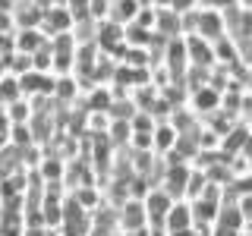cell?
<instances>
[{
  "mask_svg": "<svg viewBox=\"0 0 252 236\" xmlns=\"http://www.w3.org/2000/svg\"><path fill=\"white\" fill-rule=\"evenodd\" d=\"M173 202H177V199H173L164 186H152V189H148V195L142 199V205H145V217H148V230H152V233H158V236L167 233V230H164V220H167V211H170Z\"/></svg>",
  "mask_w": 252,
  "mask_h": 236,
  "instance_id": "cell-1",
  "label": "cell"
},
{
  "mask_svg": "<svg viewBox=\"0 0 252 236\" xmlns=\"http://www.w3.org/2000/svg\"><path fill=\"white\" fill-rule=\"evenodd\" d=\"M117 224H120V233L139 236L148 230V217H145V205L142 199H126L123 205H117Z\"/></svg>",
  "mask_w": 252,
  "mask_h": 236,
  "instance_id": "cell-2",
  "label": "cell"
},
{
  "mask_svg": "<svg viewBox=\"0 0 252 236\" xmlns=\"http://www.w3.org/2000/svg\"><path fill=\"white\" fill-rule=\"evenodd\" d=\"M220 104H224V91L215 88V85H202V88H192L186 98V107L192 110L195 117H215L220 114Z\"/></svg>",
  "mask_w": 252,
  "mask_h": 236,
  "instance_id": "cell-3",
  "label": "cell"
},
{
  "mask_svg": "<svg viewBox=\"0 0 252 236\" xmlns=\"http://www.w3.org/2000/svg\"><path fill=\"white\" fill-rule=\"evenodd\" d=\"M19 85H22V98L29 101H38V98H54V88H57V76L54 73H32L19 76Z\"/></svg>",
  "mask_w": 252,
  "mask_h": 236,
  "instance_id": "cell-4",
  "label": "cell"
},
{
  "mask_svg": "<svg viewBox=\"0 0 252 236\" xmlns=\"http://www.w3.org/2000/svg\"><path fill=\"white\" fill-rule=\"evenodd\" d=\"M76 26V16L69 6H47L44 10V19H41V31L47 38H57V35H69Z\"/></svg>",
  "mask_w": 252,
  "mask_h": 236,
  "instance_id": "cell-5",
  "label": "cell"
},
{
  "mask_svg": "<svg viewBox=\"0 0 252 236\" xmlns=\"http://www.w3.org/2000/svg\"><path fill=\"white\" fill-rule=\"evenodd\" d=\"M195 227V214H192V202L189 199H177L167 211V220H164V230L167 233H180V230H192Z\"/></svg>",
  "mask_w": 252,
  "mask_h": 236,
  "instance_id": "cell-6",
  "label": "cell"
},
{
  "mask_svg": "<svg viewBox=\"0 0 252 236\" xmlns=\"http://www.w3.org/2000/svg\"><path fill=\"white\" fill-rule=\"evenodd\" d=\"M177 142H180V129H177V126H173L170 120H158V126H155V154L158 157L173 154Z\"/></svg>",
  "mask_w": 252,
  "mask_h": 236,
  "instance_id": "cell-7",
  "label": "cell"
},
{
  "mask_svg": "<svg viewBox=\"0 0 252 236\" xmlns=\"http://www.w3.org/2000/svg\"><path fill=\"white\" fill-rule=\"evenodd\" d=\"M35 170L44 183H63V177H66V161H63L57 151H44L41 164H38Z\"/></svg>",
  "mask_w": 252,
  "mask_h": 236,
  "instance_id": "cell-8",
  "label": "cell"
},
{
  "mask_svg": "<svg viewBox=\"0 0 252 236\" xmlns=\"http://www.w3.org/2000/svg\"><path fill=\"white\" fill-rule=\"evenodd\" d=\"M51 41L41 29H16V54H38L41 47Z\"/></svg>",
  "mask_w": 252,
  "mask_h": 236,
  "instance_id": "cell-9",
  "label": "cell"
},
{
  "mask_svg": "<svg viewBox=\"0 0 252 236\" xmlns=\"http://www.w3.org/2000/svg\"><path fill=\"white\" fill-rule=\"evenodd\" d=\"M142 6H145L142 0H110V19L120 26H129V22H136Z\"/></svg>",
  "mask_w": 252,
  "mask_h": 236,
  "instance_id": "cell-10",
  "label": "cell"
},
{
  "mask_svg": "<svg viewBox=\"0 0 252 236\" xmlns=\"http://www.w3.org/2000/svg\"><path fill=\"white\" fill-rule=\"evenodd\" d=\"M69 195H73V199L82 205L89 214H92V211H98L101 205H104V192H101V186H79V189H73Z\"/></svg>",
  "mask_w": 252,
  "mask_h": 236,
  "instance_id": "cell-11",
  "label": "cell"
},
{
  "mask_svg": "<svg viewBox=\"0 0 252 236\" xmlns=\"http://www.w3.org/2000/svg\"><path fill=\"white\" fill-rule=\"evenodd\" d=\"M6 117H10L13 126H29L32 117H35V104H32L29 98H19V101H13V104H6Z\"/></svg>",
  "mask_w": 252,
  "mask_h": 236,
  "instance_id": "cell-12",
  "label": "cell"
},
{
  "mask_svg": "<svg viewBox=\"0 0 252 236\" xmlns=\"http://www.w3.org/2000/svg\"><path fill=\"white\" fill-rule=\"evenodd\" d=\"M152 41H155L152 29H142V26H136V22L126 26V44L129 47H152Z\"/></svg>",
  "mask_w": 252,
  "mask_h": 236,
  "instance_id": "cell-13",
  "label": "cell"
},
{
  "mask_svg": "<svg viewBox=\"0 0 252 236\" xmlns=\"http://www.w3.org/2000/svg\"><path fill=\"white\" fill-rule=\"evenodd\" d=\"M22 98V85H19V79L6 73L3 79H0V104H13V101H19Z\"/></svg>",
  "mask_w": 252,
  "mask_h": 236,
  "instance_id": "cell-14",
  "label": "cell"
},
{
  "mask_svg": "<svg viewBox=\"0 0 252 236\" xmlns=\"http://www.w3.org/2000/svg\"><path fill=\"white\" fill-rule=\"evenodd\" d=\"M6 73L16 76V79L32 73V57H29V54H13V57L6 60Z\"/></svg>",
  "mask_w": 252,
  "mask_h": 236,
  "instance_id": "cell-15",
  "label": "cell"
},
{
  "mask_svg": "<svg viewBox=\"0 0 252 236\" xmlns=\"http://www.w3.org/2000/svg\"><path fill=\"white\" fill-rule=\"evenodd\" d=\"M85 16H89L92 22H107L110 19V0H89Z\"/></svg>",
  "mask_w": 252,
  "mask_h": 236,
  "instance_id": "cell-16",
  "label": "cell"
},
{
  "mask_svg": "<svg viewBox=\"0 0 252 236\" xmlns=\"http://www.w3.org/2000/svg\"><path fill=\"white\" fill-rule=\"evenodd\" d=\"M236 208H240V214H243V220H246V227H252V192L236 195Z\"/></svg>",
  "mask_w": 252,
  "mask_h": 236,
  "instance_id": "cell-17",
  "label": "cell"
},
{
  "mask_svg": "<svg viewBox=\"0 0 252 236\" xmlns=\"http://www.w3.org/2000/svg\"><path fill=\"white\" fill-rule=\"evenodd\" d=\"M6 76V69H3V63H0V79H3Z\"/></svg>",
  "mask_w": 252,
  "mask_h": 236,
  "instance_id": "cell-18",
  "label": "cell"
},
{
  "mask_svg": "<svg viewBox=\"0 0 252 236\" xmlns=\"http://www.w3.org/2000/svg\"><path fill=\"white\" fill-rule=\"evenodd\" d=\"M249 230H252V227H249Z\"/></svg>",
  "mask_w": 252,
  "mask_h": 236,
  "instance_id": "cell-19",
  "label": "cell"
}]
</instances>
